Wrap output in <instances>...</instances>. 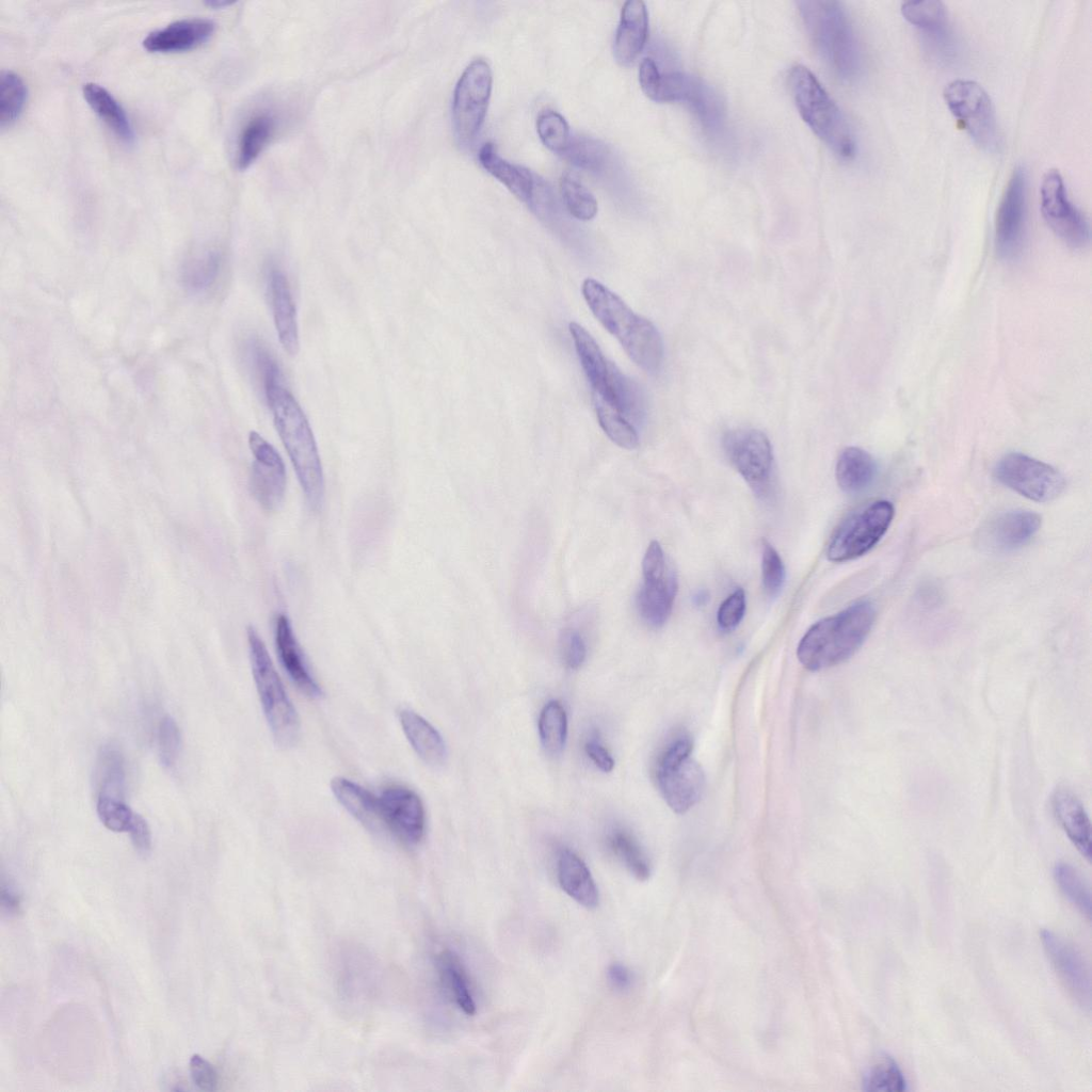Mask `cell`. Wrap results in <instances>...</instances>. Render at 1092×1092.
I'll return each mask as SVG.
<instances>
[{"instance_id": "8992f818", "label": "cell", "mask_w": 1092, "mask_h": 1092, "mask_svg": "<svg viewBox=\"0 0 1092 1092\" xmlns=\"http://www.w3.org/2000/svg\"><path fill=\"white\" fill-rule=\"evenodd\" d=\"M788 84L796 107L807 126L838 157L852 159L856 143L844 113L817 77L804 65H794Z\"/></svg>"}, {"instance_id": "680465c9", "label": "cell", "mask_w": 1092, "mask_h": 1092, "mask_svg": "<svg viewBox=\"0 0 1092 1092\" xmlns=\"http://www.w3.org/2000/svg\"><path fill=\"white\" fill-rule=\"evenodd\" d=\"M231 3L232 2H228V1L210 0V1H207L205 4L209 5L211 7H223V6L230 5Z\"/></svg>"}, {"instance_id": "4316f807", "label": "cell", "mask_w": 1092, "mask_h": 1092, "mask_svg": "<svg viewBox=\"0 0 1092 1092\" xmlns=\"http://www.w3.org/2000/svg\"><path fill=\"white\" fill-rule=\"evenodd\" d=\"M399 720L412 748L425 764L434 767L445 764V740L429 721L410 709H402L399 712Z\"/></svg>"}, {"instance_id": "52a82bcc", "label": "cell", "mask_w": 1092, "mask_h": 1092, "mask_svg": "<svg viewBox=\"0 0 1092 1092\" xmlns=\"http://www.w3.org/2000/svg\"><path fill=\"white\" fill-rule=\"evenodd\" d=\"M252 673L264 717L275 742L283 748L296 743L300 719L274 668L267 647L253 626L246 629Z\"/></svg>"}, {"instance_id": "7c38bea8", "label": "cell", "mask_w": 1092, "mask_h": 1092, "mask_svg": "<svg viewBox=\"0 0 1092 1092\" xmlns=\"http://www.w3.org/2000/svg\"><path fill=\"white\" fill-rule=\"evenodd\" d=\"M493 76L488 63L476 59L465 68L453 93L452 124L461 143L473 140L484 123Z\"/></svg>"}, {"instance_id": "f6af8a7d", "label": "cell", "mask_w": 1092, "mask_h": 1092, "mask_svg": "<svg viewBox=\"0 0 1092 1092\" xmlns=\"http://www.w3.org/2000/svg\"><path fill=\"white\" fill-rule=\"evenodd\" d=\"M560 189L564 204L574 218L589 221L596 215L598 210L596 198L574 174L562 175Z\"/></svg>"}, {"instance_id": "d6a6232c", "label": "cell", "mask_w": 1092, "mask_h": 1092, "mask_svg": "<svg viewBox=\"0 0 1092 1092\" xmlns=\"http://www.w3.org/2000/svg\"><path fill=\"white\" fill-rule=\"evenodd\" d=\"M437 964L443 981L457 1007L467 1015L476 1013V1002L470 981L457 954L451 950L441 951Z\"/></svg>"}, {"instance_id": "2e32d148", "label": "cell", "mask_w": 1092, "mask_h": 1092, "mask_svg": "<svg viewBox=\"0 0 1092 1092\" xmlns=\"http://www.w3.org/2000/svg\"><path fill=\"white\" fill-rule=\"evenodd\" d=\"M1027 179L1022 166L1014 168L1000 199L995 220V246L1000 258L1021 252L1026 229Z\"/></svg>"}, {"instance_id": "30bf717a", "label": "cell", "mask_w": 1092, "mask_h": 1092, "mask_svg": "<svg viewBox=\"0 0 1092 1092\" xmlns=\"http://www.w3.org/2000/svg\"><path fill=\"white\" fill-rule=\"evenodd\" d=\"M894 515V505L887 500L873 501L853 513L832 537L829 560L845 562L868 552L886 533Z\"/></svg>"}, {"instance_id": "83f0119b", "label": "cell", "mask_w": 1092, "mask_h": 1092, "mask_svg": "<svg viewBox=\"0 0 1092 1092\" xmlns=\"http://www.w3.org/2000/svg\"><path fill=\"white\" fill-rule=\"evenodd\" d=\"M478 159L483 168L503 183L518 199L531 204L536 182L529 170L503 159L492 143L482 145Z\"/></svg>"}, {"instance_id": "9f6ffc18", "label": "cell", "mask_w": 1092, "mask_h": 1092, "mask_svg": "<svg viewBox=\"0 0 1092 1092\" xmlns=\"http://www.w3.org/2000/svg\"><path fill=\"white\" fill-rule=\"evenodd\" d=\"M607 977L610 985L615 991H626L631 986L632 974L622 963H613L607 969Z\"/></svg>"}, {"instance_id": "ee69618b", "label": "cell", "mask_w": 1092, "mask_h": 1092, "mask_svg": "<svg viewBox=\"0 0 1092 1092\" xmlns=\"http://www.w3.org/2000/svg\"><path fill=\"white\" fill-rule=\"evenodd\" d=\"M863 1088L876 1092H902L908 1090V1082L898 1063L884 1055L864 1075Z\"/></svg>"}, {"instance_id": "ab89813d", "label": "cell", "mask_w": 1092, "mask_h": 1092, "mask_svg": "<svg viewBox=\"0 0 1092 1092\" xmlns=\"http://www.w3.org/2000/svg\"><path fill=\"white\" fill-rule=\"evenodd\" d=\"M593 403L599 425L607 436L622 448L629 450L637 448L639 435L636 427L605 400L593 397Z\"/></svg>"}, {"instance_id": "1f68e13d", "label": "cell", "mask_w": 1092, "mask_h": 1092, "mask_svg": "<svg viewBox=\"0 0 1092 1092\" xmlns=\"http://www.w3.org/2000/svg\"><path fill=\"white\" fill-rule=\"evenodd\" d=\"M901 14L937 46L948 48L947 13L942 1H906L901 4Z\"/></svg>"}, {"instance_id": "681fc988", "label": "cell", "mask_w": 1092, "mask_h": 1092, "mask_svg": "<svg viewBox=\"0 0 1092 1092\" xmlns=\"http://www.w3.org/2000/svg\"><path fill=\"white\" fill-rule=\"evenodd\" d=\"M761 543L762 584L766 593L769 596L774 597L780 593L783 587L785 580V567L775 548L767 540H762Z\"/></svg>"}, {"instance_id": "484cf974", "label": "cell", "mask_w": 1092, "mask_h": 1092, "mask_svg": "<svg viewBox=\"0 0 1092 1092\" xmlns=\"http://www.w3.org/2000/svg\"><path fill=\"white\" fill-rule=\"evenodd\" d=\"M557 877L566 895L587 909L598 905L597 885L587 864L575 852L564 849L557 863Z\"/></svg>"}, {"instance_id": "cb8c5ba5", "label": "cell", "mask_w": 1092, "mask_h": 1092, "mask_svg": "<svg viewBox=\"0 0 1092 1092\" xmlns=\"http://www.w3.org/2000/svg\"><path fill=\"white\" fill-rule=\"evenodd\" d=\"M1054 815L1070 841L1091 860V824L1078 797L1066 787H1058L1051 796Z\"/></svg>"}, {"instance_id": "bcb514c9", "label": "cell", "mask_w": 1092, "mask_h": 1092, "mask_svg": "<svg viewBox=\"0 0 1092 1092\" xmlns=\"http://www.w3.org/2000/svg\"><path fill=\"white\" fill-rule=\"evenodd\" d=\"M536 131L542 143L558 154H562L571 141L567 122L561 114L552 110L540 113L536 119Z\"/></svg>"}, {"instance_id": "74e56055", "label": "cell", "mask_w": 1092, "mask_h": 1092, "mask_svg": "<svg viewBox=\"0 0 1092 1092\" xmlns=\"http://www.w3.org/2000/svg\"><path fill=\"white\" fill-rule=\"evenodd\" d=\"M539 735L544 750L550 755H559L567 738V716L558 701L548 702L539 718Z\"/></svg>"}, {"instance_id": "7bdbcfd3", "label": "cell", "mask_w": 1092, "mask_h": 1092, "mask_svg": "<svg viewBox=\"0 0 1092 1092\" xmlns=\"http://www.w3.org/2000/svg\"><path fill=\"white\" fill-rule=\"evenodd\" d=\"M1054 878L1065 898L1090 918L1091 890L1081 873L1074 866L1061 862L1054 868Z\"/></svg>"}, {"instance_id": "db71d44e", "label": "cell", "mask_w": 1092, "mask_h": 1092, "mask_svg": "<svg viewBox=\"0 0 1092 1092\" xmlns=\"http://www.w3.org/2000/svg\"><path fill=\"white\" fill-rule=\"evenodd\" d=\"M128 833L135 850L147 855L151 848V833L145 818L135 813Z\"/></svg>"}, {"instance_id": "b9f144b4", "label": "cell", "mask_w": 1092, "mask_h": 1092, "mask_svg": "<svg viewBox=\"0 0 1092 1092\" xmlns=\"http://www.w3.org/2000/svg\"><path fill=\"white\" fill-rule=\"evenodd\" d=\"M574 165L594 173L606 168L609 162V149L599 140L590 136H576L571 139L566 149L562 152Z\"/></svg>"}, {"instance_id": "7dc6e473", "label": "cell", "mask_w": 1092, "mask_h": 1092, "mask_svg": "<svg viewBox=\"0 0 1092 1092\" xmlns=\"http://www.w3.org/2000/svg\"><path fill=\"white\" fill-rule=\"evenodd\" d=\"M96 812L101 823L113 832H127L132 823L134 812L123 799L98 793Z\"/></svg>"}, {"instance_id": "836d02e7", "label": "cell", "mask_w": 1092, "mask_h": 1092, "mask_svg": "<svg viewBox=\"0 0 1092 1092\" xmlns=\"http://www.w3.org/2000/svg\"><path fill=\"white\" fill-rule=\"evenodd\" d=\"M275 127L272 115L261 113L252 117L241 131L237 148V166L247 168L269 143Z\"/></svg>"}, {"instance_id": "ba28073f", "label": "cell", "mask_w": 1092, "mask_h": 1092, "mask_svg": "<svg viewBox=\"0 0 1092 1092\" xmlns=\"http://www.w3.org/2000/svg\"><path fill=\"white\" fill-rule=\"evenodd\" d=\"M693 741L687 734L676 736L662 752L656 769L658 788L668 805L684 814L701 799L704 773L692 757Z\"/></svg>"}, {"instance_id": "44dd1931", "label": "cell", "mask_w": 1092, "mask_h": 1092, "mask_svg": "<svg viewBox=\"0 0 1092 1092\" xmlns=\"http://www.w3.org/2000/svg\"><path fill=\"white\" fill-rule=\"evenodd\" d=\"M267 289L279 342L286 352L295 355L300 348L295 304L287 276L275 264L268 269Z\"/></svg>"}, {"instance_id": "ac0fdd59", "label": "cell", "mask_w": 1092, "mask_h": 1092, "mask_svg": "<svg viewBox=\"0 0 1092 1092\" xmlns=\"http://www.w3.org/2000/svg\"><path fill=\"white\" fill-rule=\"evenodd\" d=\"M248 445L254 456L250 476L251 493L264 511L273 512L285 498L284 461L275 448L255 431L248 435Z\"/></svg>"}, {"instance_id": "5b68a950", "label": "cell", "mask_w": 1092, "mask_h": 1092, "mask_svg": "<svg viewBox=\"0 0 1092 1092\" xmlns=\"http://www.w3.org/2000/svg\"><path fill=\"white\" fill-rule=\"evenodd\" d=\"M797 5L816 51L841 79H855L862 66L861 50L841 3L806 0Z\"/></svg>"}, {"instance_id": "3957f363", "label": "cell", "mask_w": 1092, "mask_h": 1092, "mask_svg": "<svg viewBox=\"0 0 1092 1092\" xmlns=\"http://www.w3.org/2000/svg\"><path fill=\"white\" fill-rule=\"evenodd\" d=\"M272 412L278 435L296 472L310 508L318 510L324 498V476L309 422L292 394L279 385L263 397Z\"/></svg>"}, {"instance_id": "ffe728a7", "label": "cell", "mask_w": 1092, "mask_h": 1092, "mask_svg": "<svg viewBox=\"0 0 1092 1092\" xmlns=\"http://www.w3.org/2000/svg\"><path fill=\"white\" fill-rule=\"evenodd\" d=\"M1041 516L1031 511L1002 512L987 521L980 533L982 546L996 552H1009L1025 546L1039 531Z\"/></svg>"}, {"instance_id": "d4e9b609", "label": "cell", "mask_w": 1092, "mask_h": 1092, "mask_svg": "<svg viewBox=\"0 0 1092 1092\" xmlns=\"http://www.w3.org/2000/svg\"><path fill=\"white\" fill-rule=\"evenodd\" d=\"M648 34V14L641 0L624 3L614 38V57L622 65H628L642 51Z\"/></svg>"}, {"instance_id": "e0dca14e", "label": "cell", "mask_w": 1092, "mask_h": 1092, "mask_svg": "<svg viewBox=\"0 0 1092 1092\" xmlns=\"http://www.w3.org/2000/svg\"><path fill=\"white\" fill-rule=\"evenodd\" d=\"M382 828L399 840L416 845L425 832V812L420 797L402 785H389L378 796Z\"/></svg>"}, {"instance_id": "e575fe53", "label": "cell", "mask_w": 1092, "mask_h": 1092, "mask_svg": "<svg viewBox=\"0 0 1092 1092\" xmlns=\"http://www.w3.org/2000/svg\"><path fill=\"white\" fill-rule=\"evenodd\" d=\"M96 781L98 793L123 798L126 781L125 759L114 743H106L99 749Z\"/></svg>"}, {"instance_id": "6f0895ef", "label": "cell", "mask_w": 1092, "mask_h": 1092, "mask_svg": "<svg viewBox=\"0 0 1092 1092\" xmlns=\"http://www.w3.org/2000/svg\"><path fill=\"white\" fill-rule=\"evenodd\" d=\"M1 905L9 914L16 915L20 912L19 896L4 884L1 886Z\"/></svg>"}, {"instance_id": "7402d4cb", "label": "cell", "mask_w": 1092, "mask_h": 1092, "mask_svg": "<svg viewBox=\"0 0 1092 1092\" xmlns=\"http://www.w3.org/2000/svg\"><path fill=\"white\" fill-rule=\"evenodd\" d=\"M215 23L207 18H183L150 32L143 46L150 52H182L206 43L213 34Z\"/></svg>"}, {"instance_id": "7a4b0ae2", "label": "cell", "mask_w": 1092, "mask_h": 1092, "mask_svg": "<svg viewBox=\"0 0 1092 1092\" xmlns=\"http://www.w3.org/2000/svg\"><path fill=\"white\" fill-rule=\"evenodd\" d=\"M876 620L874 606L860 600L814 624L801 639L797 656L809 671L837 665L863 645Z\"/></svg>"}, {"instance_id": "816d5d0a", "label": "cell", "mask_w": 1092, "mask_h": 1092, "mask_svg": "<svg viewBox=\"0 0 1092 1092\" xmlns=\"http://www.w3.org/2000/svg\"><path fill=\"white\" fill-rule=\"evenodd\" d=\"M744 612L745 594L744 591L739 588L720 605L717 613L719 627L725 631L735 629L743 619Z\"/></svg>"}, {"instance_id": "60d3db41", "label": "cell", "mask_w": 1092, "mask_h": 1092, "mask_svg": "<svg viewBox=\"0 0 1092 1092\" xmlns=\"http://www.w3.org/2000/svg\"><path fill=\"white\" fill-rule=\"evenodd\" d=\"M28 91L21 77L12 71L3 70L0 75V127L13 125L20 116Z\"/></svg>"}, {"instance_id": "f907efd6", "label": "cell", "mask_w": 1092, "mask_h": 1092, "mask_svg": "<svg viewBox=\"0 0 1092 1092\" xmlns=\"http://www.w3.org/2000/svg\"><path fill=\"white\" fill-rule=\"evenodd\" d=\"M560 655L563 663L572 670L580 668L587 657V646L581 633L574 628H566L559 640Z\"/></svg>"}, {"instance_id": "277c9868", "label": "cell", "mask_w": 1092, "mask_h": 1092, "mask_svg": "<svg viewBox=\"0 0 1092 1092\" xmlns=\"http://www.w3.org/2000/svg\"><path fill=\"white\" fill-rule=\"evenodd\" d=\"M639 82L649 99L686 105L708 138L712 141L724 140V103L718 93L702 79L681 71L660 73L654 60L645 58L640 64Z\"/></svg>"}, {"instance_id": "d590c367", "label": "cell", "mask_w": 1092, "mask_h": 1092, "mask_svg": "<svg viewBox=\"0 0 1092 1092\" xmlns=\"http://www.w3.org/2000/svg\"><path fill=\"white\" fill-rule=\"evenodd\" d=\"M246 363L263 397L273 388L284 385L282 370L268 347L258 337H250L244 344Z\"/></svg>"}, {"instance_id": "c3c4849f", "label": "cell", "mask_w": 1092, "mask_h": 1092, "mask_svg": "<svg viewBox=\"0 0 1092 1092\" xmlns=\"http://www.w3.org/2000/svg\"><path fill=\"white\" fill-rule=\"evenodd\" d=\"M157 749L161 765L164 768H173L180 754L181 734L171 716L163 717L158 725Z\"/></svg>"}, {"instance_id": "d6986e66", "label": "cell", "mask_w": 1092, "mask_h": 1092, "mask_svg": "<svg viewBox=\"0 0 1092 1092\" xmlns=\"http://www.w3.org/2000/svg\"><path fill=\"white\" fill-rule=\"evenodd\" d=\"M1043 948L1070 995L1082 1008L1091 1005V976L1082 953L1070 942L1043 929L1040 932Z\"/></svg>"}, {"instance_id": "6da1fadb", "label": "cell", "mask_w": 1092, "mask_h": 1092, "mask_svg": "<svg viewBox=\"0 0 1092 1092\" xmlns=\"http://www.w3.org/2000/svg\"><path fill=\"white\" fill-rule=\"evenodd\" d=\"M581 290L595 318L621 342L632 362L646 372L658 371L663 343L655 325L635 314L617 294L596 279H584Z\"/></svg>"}, {"instance_id": "f546056e", "label": "cell", "mask_w": 1092, "mask_h": 1092, "mask_svg": "<svg viewBox=\"0 0 1092 1092\" xmlns=\"http://www.w3.org/2000/svg\"><path fill=\"white\" fill-rule=\"evenodd\" d=\"M83 97L91 109L109 127L118 140L127 145L134 142L133 127L114 96L103 86L87 82L82 87Z\"/></svg>"}, {"instance_id": "f1b7e54d", "label": "cell", "mask_w": 1092, "mask_h": 1092, "mask_svg": "<svg viewBox=\"0 0 1092 1092\" xmlns=\"http://www.w3.org/2000/svg\"><path fill=\"white\" fill-rule=\"evenodd\" d=\"M331 790L336 800L366 828H382L376 794L342 776L331 781Z\"/></svg>"}, {"instance_id": "603a6c76", "label": "cell", "mask_w": 1092, "mask_h": 1092, "mask_svg": "<svg viewBox=\"0 0 1092 1092\" xmlns=\"http://www.w3.org/2000/svg\"><path fill=\"white\" fill-rule=\"evenodd\" d=\"M275 645L279 661L296 688L312 698L323 696L321 687L309 671L291 623L283 613L275 620Z\"/></svg>"}, {"instance_id": "4fadbf2b", "label": "cell", "mask_w": 1092, "mask_h": 1092, "mask_svg": "<svg viewBox=\"0 0 1092 1092\" xmlns=\"http://www.w3.org/2000/svg\"><path fill=\"white\" fill-rule=\"evenodd\" d=\"M994 476L1005 486L1038 502L1057 498L1065 487V479L1059 470L1018 452L1003 455L994 468Z\"/></svg>"}, {"instance_id": "9a60e30c", "label": "cell", "mask_w": 1092, "mask_h": 1092, "mask_svg": "<svg viewBox=\"0 0 1092 1092\" xmlns=\"http://www.w3.org/2000/svg\"><path fill=\"white\" fill-rule=\"evenodd\" d=\"M723 448L733 466L759 496L770 491L773 453L770 440L759 430L736 429L723 438Z\"/></svg>"}, {"instance_id": "4dcf8cb0", "label": "cell", "mask_w": 1092, "mask_h": 1092, "mask_svg": "<svg viewBox=\"0 0 1092 1092\" xmlns=\"http://www.w3.org/2000/svg\"><path fill=\"white\" fill-rule=\"evenodd\" d=\"M876 470V463L868 452L857 447H848L838 457L835 475L839 487L854 494L871 484Z\"/></svg>"}, {"instance_id": "11a10c76", "label": "cell", "mask_w": 1092, "mask_h": 1092, "mask_svg": "<svg viewBox=\"0 0 1092 1092\" xmlns=\"http://www.w3.org/2000/svg\"><path fill=\"white\" fill-rule=\"evenodd\" d=\"M584 750L589 758L599 770L610 772L613 769L614 760L597 737L588 739Z\"/></svg>"}, {"instance_id": "5bb4252c", "label": "cell", "mask_w": 1092, "mask_h": 1092, "mask_svg": "<svg viewBox=\"0 0 1092 1092\" xmlns=\"http://www.w3.org/2000/svg\"><path fill=\"white\" fill-rule=\"evenodd\" d=\"M1041 211L1051 230L1067 245L1085 247L1090 240V226L1085 214L1071 202L1062 175L1048 170L1041 182Z\"/></svg>"}, {"instance_id": "8d00e7d4", "label": "cell", "mask_w": 1092, "mask_h": 1092, "mask_svg": "<svg viewBox=\"0 0 1092 1092\" xmlns=\"http://www.w3.org/2000/svg\"><path fill=\"white\" fill-rule=\"evenodd\" d=\"M608 845L612 853L636 879L644 881L649 878V862L632 834L624 829L616 828L610 832Z\"/></svg>"}, {"instance_id": "8fae6325", "label": "cell", "mask_w": 1092, "mask_h": 1092, "mask_svg": "<svg viewBox=\"0 0 1092 1092\" xmlns=\"http://www.w3.org/2000/svg\"><path fill=\"white\" fill-rule=\"evenodd\" d=\"M643 583L637 594V609L652 627L662 626L669 619L677 593V577L661 545L652 541L642 561Z\"/></svg>"}, {"instance_id": "f5cc1de1", "label": "cell", "mask_w": 1092, "mask_h": 1092, "mask_svg": "<svg viewBox=\"0 0 1092 1092\" xmlns=\"http://www.w3.org/2000/svg\"><path fill=\"white\" fill-rule=\"evenodd\" d=\"M190 1074L193 1083L203 1091H214L218 1088L219 1076L213 1065L199 1055H193L190 1059Z\"/></svg>"}, {"instance_id": "f35d334b", "label": "cell", "mask_w": 1092, "mask_h": 1092, "mask_svg": "<svg viewBox=\"0 0 1092 1092\" xmlns=\"http://www.w3.org/2000/svg\"><path fill=\"white\" fill-rule=\"evenodd\" d=\"M221 255L208 251L188 260L181 269V283L191 293H203L216 280L221 270Z\"/></svg>"}, {"instance_id": "9c48e42d", "label": "cell", "mask_w": 1092, "mask_h": 1092, "mask_svg": "<svg viewBox=\"0 0 1092 1092\" xmlns=\"http://www.w3.org/2000/svg\"><path fill=\"white\" fill-rule=\"evenodd\" d=\"M944 99L973 141L986 151L999 145L998 126L992 100L976 81L958 79L948 83Z\"/></svg>"}]
</instances>
